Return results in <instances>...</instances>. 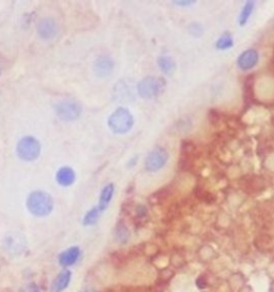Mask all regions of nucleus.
Segmentation results:
<instances>
[{
	"instance_id": "nucleus-1",
	"label": "nucleus",
	"mask_w": 274,
	"mask_h": 292,
	"mask_svg": "<svg viewBox=\"0 0 274 292\" xmlns=\"http://www.w3.org/2000/svg\"><path fill=\"white\" fill-rule=\"evenodd\" d=\"M28 211L37 216L44 218L51 214L54 209L53 197L43 190H35L28 196L26 203Z\"/></svg>"
},
{
	"instance_id": "nucleus-2",
	"label": "nucleus",
	"mask_w": 274,
	"mask_h": 292,
	"mask_svg": "<svg viewBox=\"0 0 274 292\" xmlns=\"http://www.w3.org/2000/svg\"><path fill=\"white\" fill-rule=\"evenodd\" d=\"M107 125L115 134L123 135L129 133L134 125V117L126 107H118L107 120Z\"/></svg>"
},
{
	"instance_id": "nucleus-3",
	"label": "nucleus",
	"mask_w": 274,
	"mask_h": 292,
	"mask_svg": "<svg viewBox=\"0 0 274 292\" xmlns=\"http://www.w3.org/2000/svg\"><path fill=\"white\" fill-rule=\"evenodd\" d=\"M166 87V81L162 77L147 76L137 83V93L143 99H153L161 95Z\"/></svg>"
},
{
	"instance_id": "nucleus-4",
	"label": "nucleus",
	"mask_w": 274,
	"mask_h": 292,
	"mask_svg": "<svg viewBox=\"0 0 274 292\" xmlns=\"http://www.w3.org/2000/svg\"><path fill=\"white\" fill-rule=\"evenodd\" d=\"M16 153L23 161L32 162L37 160L41 153L40 141L32 136H25L16 145Z\"/></svg>"
},
{
	"instance_id": "nucleus-5",
	"label": "nucleus",
	"mask_w": 274,
	"mask_h": 292,
	"mask_svg": "<svg viewBox=\"0 0 274 292\" xmlns=\"http://www.w3.org/2000/svg\"><path fill=\"white\" fill-rule=\"evenodd\" d=\"M81 111V105L75 100H63L55 105V113L58 118L65 122L78 119Z\"/></svg>"
},
{
	"instance_id": "nucleus-6",
	"label": "nucleus",
	"mask_w": 274,
	"mask_h": 292,
	"mask_svg": "<svg viewBox=\"0 0 274 292\" xmlns=\"http://www.w3.org/2000/svg\"><path fill=\"white\" fill-rule=\"evenodd\" d=\"M169 158L168 152L162 147H156L149 153L145 160V169L149 172H156L164 168Z\"/></svg>"
},
{
	"instance_id": "nucleus-7",
	"label": "nucleus",
	"mask_w": 274,
	"mask_h": 292,
	"mask_svg": "<svg viewBox=\"0 0 274 292\" xmlns=\"http://www.w3.org/2000/svg\"><path fill=\"white\" fill-rule=\"evenodd\" d=\"M115 62L113 58L107 55L99 56L94 63V72L99 78H106L111 76L114 72Z\"/></svg>"
},
{
	"instance_id": "nucleus-8",
	"label": "nucleus",
	"mask_w": 274,
	"mask_h": 292,
	"mask_svg": "<svg viewBox=\"0 0 274 292\" xmlns=\"http://www.w3.org/2000/svg\"><path fill=\"white\" fill-rule=\"evenodd\" d=\"M58 31V25L56 21L52 18H45L40 20L37 25V32L38 36L42 40H52L57 37Z\"/></svg>"
},
{
	"instance_id": "nucleus-9",
	"label": "nucleus",
	"mask_w": 274,
	"mask_h": 292,
	"mask_svg": "<svg viewBox=\"0 0 274 292\" xmlns=\"http://www.w3.org/2000/svg\"><path fill=\"white\" fill-rule=\"evenodd\" d=\"M259 54L254 48L246 49L240 54L237 59V65L241 71H251L258 64Z\"/></svg>"
},
{
	"instance_id": "nucleus-10",
	"label": "nucleus",
	"mask_w": 274,
	"mask_h": 292,
	"mask_svg": "<svg viewBox=\"0 0 274 292\" xmlns=\"http://www.w3.org/2000/svg\"><path fill=\"white\" fill-rule=\"evenodd\" d=\"M5 249L9 254L12 255H20L24 252L25 249V240L24 238L16 236V235H9L5 239Z\"/></svg>"
},
{
	"instance_id": "nucleus-11",
	"label": "nucleus",
	"mask_w": 274,
	"mask_h": 292,
	"mask_svg": "<svg viewBox=\"0 0 274 292\" xmlns=\"http://www.w3.org/2000/svg\"><path fill=\"white\" fill-rule=\"evenodd\" d=\"M76 174L71 167L63 166L60 169H58L56 173V181L59 185L63 187L71 186L74 182H75Z\"/></svg>"
},
{
	"instance_id": "nucleus-12",
	"label": "nucleus",
	"mask_w": 274,
	"mask_h": 292,
	"mask_svg": "<svg viewBox=\"0 0 274 292\" xmlns=\"http://www.w3.org/2000/svg\"><path fill=\"white\" fill-rule=\"evenodd\" d=\"M80 256V249L77 246H72L63 252L58 257V261L62 266H70L75 263Z\"/></svg>"
},
{
	"instance_id": "nucleus-13",
	"label": "nucleus",
	"mask_w": 274,
	"mask_h": 292,
	"mask_svg": "<svg viewBox=\"0 0 274 292\" xmlns=\"http://www.w3.org/2000/svg\"><path fill=\"white\" fill-rule=\"evenodd\" d=\"M115 194V185L113 183H109V184H106L102 190H101V194H100V198H99V209L101 210V212H104L107 208H109L110 204L112 203L113 197Z\"/></svg>"
},
{
	"instance_id": "nucleus-14",
	"label": "nucleus",
	"mask_w": 274,
	"mask_h": 292,
	"mask_svg": "<svg viewBox=\"0 0 274 292\" xmlns=\"http://www.w3.org/2000/svg\"><path fill=\"white\" fill-rule=\"evenodd\" d=\"M71 277H72V274L69 270H63L62 272H60L57 275V277L54 279L52 283L51 292H62L66 287L69 286Z\"/></svg>"
},
{
	"instance_id": "nucleus-15",
	"label": "nucleus",
	"mask_w": 274,
	"mask_h": 292,
	"mask_svg": "<svg viewBox=\"0 0 274 292\" xmlns=\"http://www.w3.org/2000/svg\"><path fill=\"white\" fill-rule=\"evenodd\" d=\"M131 238V231L124 223L119 222L115 228V240L118 244H127Z\"/></svg>"
},
{
	"instance_id": "nucleus-16",
	"label": "nucleus",
	"mask_w": 274,
	"mask_h": 292,
	"mask_svg": "<svg viewBox=\"0 0 274 292\" xmlns=\"http://www.w3.org/2000/svg\"><path fill=\"white\" fill-rule=\"evenodd\" d=\"M157 65L166 75H171L176 70V62L169 56H161L157 58Z\"/></svg>"
},
{
	"instance_id": "nucleus-17",
	"label": "nucleus",
	"mask_w": 274,
	"mask_h": 292,
	"mask_svg": "<svg viewBox=\"0 0 274 292\" xmlns=\"http://www.w3.org/2000/svg\"><path fill=\"white\" fill-rule=\"evenodd\" d=\"M254 8H255V3L254 2H246L245 5L243 6L241 12L239 14V26L240 27H244L245 25L247 24L248 20H250L251 15L253 14L254 11Z\"/></svg>"
},
{
	"instance_id": "nucleus-18",
	"label": "nucleus",
	"mask_w": 274,
	"mask_h": 292,
	"mask_svg": "<svg viewBox=\"0 0 274 292\" xmlns=\"http://www.w3.org/2000/svg\"><path fill=\"white\" fill-rule=\"evenodd\" d=\"M234 46V38L230 35V32H224L223 35L215 42V48L219 51H227Z\"/></svg>"
},
{
	"instance_id": "nucleus-19",
	"label": "nucleus",
	"mask_w": 274,
	"mask_h": 292,
	"mask_svg": "<svg viewBox=\"0 0 274 292\" xmlns=\"http://www.w3.org/2000/svg\"><path fill=\"white\" fill-rule=\"evenodd\" d=\"M101 213L102 212L98 206L91 208L90 210L85 214L84 219H82V224H84V226H93V225H95L99 221L100 216H101Z\"/></svg>"
},
{
	"instance_id": "nucleus-20",
	"label": "nucleus",
	"mask_w": 274,
	"mask_h": 292,
	"mask_svg": "<svg viewBox=\"0 0 274 292\" xmlns=\"http://www.w3.org/2000/svg\"><path fill=\"white\" fill-rule=\"evenodd\" d=\"M188 30H189L190 35L195 37V38L202 37L203 33H204V28H203V26L199 23H192V24H190L189 27H188Z\"/></svg>"
},
{
	"instance_id": "nucleus-21",
	"label": "nucleus",
	"mask_w": 274,
	"mask_h": 292,
	"mask_svg": "<svg viewBox=\"0 0 274 292\" xmlns=\"http://www.w3.org/2000/svg\"><path fill=\"white\" fill-rule=\"evenodd\" d=\"M21 292H40V288L36 282H29L22 288Z\"/></svg>"
},
{
	"instance_id": "nucleus-22",
	"label": "nucleus",
	"mask_w": 274,
	"mask_h": 292,
	"mask_svg": "<svg viewBox=\"0 0 274 292\" xmlns=\"http://www.w3.org/2000/svg\"><path fill=\"white\" fill-rule=\"evenodd\" d=\"M173 4L179 7H191L195 4V2H192V0H178V2H173Z\"/></svg>"
},
{
	"instance_id": "nucleus-23",
	"label": "nucleus",
	"mask_w": 274,
	"mask_h": 292,
	"mask_svg": "<svg viewBox=\"0 0 274 292\" xmlns=\"http://www.w3.org/2000/svg\"><path fill=\"white\" fill-rule=\"evenodd\" d=\"M137 161H138V156L137 155H135L134 157H132L131 160L129 161V163H128L129 168H132V167H134L137 164Z\"/></svg>"
},
{
	"instance_id": "nucleus-24",
	"label": "nucleus",
	"mask_w": 274,
	"mask_h": 292,
	"mask_svg": "<svg viewBox=\"0 0 274 292\" xmlns=\"http://www.w3.org/2000/svg\"><path fill=\"white\" fill-rule=\"evenodd\" d=\"M82 292H96V290L93 289V288H87V289L82 290Z\"/></svg>"
},
{
	"instance_id": "nucleus-25",
	"label": "nucleus",
	"mask_w": 274,
	"mask_h": 292,
	"mask_svg": "<svg viewBox=\"0 0 274 292\" xmlns=\"http://www.w3.org/2000/svg\"><path fill=\"white\" fill-rule=\"evenodd\" d=\"M0 74H2V71H0Z\"/></svg>"
}]
</instances>
